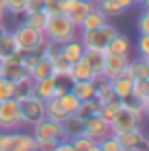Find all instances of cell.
Here are the masks:
<instances>
[{"mask_svg":"<svg viewBox=\"0 0 149 151\" xmlns=\"http://www.w3.org/2000/svg\"><path fill=\"white\" fill-rule=\"evenodd\" d=\"M43 35H45V41L61 45L70 39H76L80 31L66 14H47L43 25Z\"/></svg>","mask_w":149,"mask_h":151,"instance_id":"6da1fadb","label":"cell"},{"mask_svg":"<svg viewBox=\"0 0 149 151\" xmlns=\"http://www.w3.org/2000/svg\"><path fill=\"white\" fill-rule=\"evenodd\" d=\"M14 35V41H17V47L21 53H29V51H37V53H43L45 47V35L41 29H35V27H29L25 23H19V27L12 31Z\"/></svg>","mask_w":149,"mask_h":151,"instance_id":"7a4b0ae2","label":"cell"},{"mask_svg":"<svg viewBox=\"0 0 149 151\" xmlns=\"http://www.w3.org/2000/svg\"><path fill=\"white\" fill-rule=\"evenodd\" d=\"M119 33V29L110 23H104L98 29H92V31H84L78 35V39L82 41L84 49H100L104 51V47L108 45V41Z\"/></svg>","mask_w":149,"mask_h":151,"instance_id":"3957f363","label":"cell"},{"mask_svg":"<svg viewBox=\"0 0 149 151\" xmlns=\"http://www.w3.org/2000/svg\"><path fill=\"white\" fill-rule=\"evenodd\" d=\"M17 102H19V110H21L25 127H33L45 119V102L41 98H37L33 94H27V96L17 98Z\"/></svg>","mask_w":149,"mask_h":151,"instance_id":"277c9868","label":"cell"},{"mask_svg":"<svg viewBox=\"0 0 149 151\" xmlns=\"http://www.w3.org/2000/svg\"><path fill=\"white\" fill-rule=\"evenodd\" d=\"M21 127L25 125H23V116H21L17 98L2 100L0 102V131L12 133V131H19Z\"/></svg>","mask_w":149,"mask_h":151,"instance_id":"5b68a950","label":"cell"},{"mask_svg":"<svg viewBox=\"0 0 149 151\" xmlns=\"http://www.w3.org/2000/svg\"><path fill=\"white\" fill-rule=\"evenodd\" d=\"M31 135H33V139H43V141H61V139H66L63 125L57 123V121H51L47 116L43 121H39L37 125L31 127Z\"/></svg>","mask_w":149,"mask_h":151,"instance_id":"8992f818","label":"cell"},{"mask_svg":"<svg viewBox=\"0 0 149 151\" xmlns=\"http://www.w3.org/2000/svg\"><path fill=\"white\" fill-rule=\"evenodd\" d=\"M137 127H143V121L137 119L133 112H129L127 108H119V112L108 121V129H110V135H121L127 131H133Z\"/></svg>","mask_w":149,"mask_h":151,"instance_id":"52a82bcc","label":"cell"},{"mask_svg":"<svg viewBox=\"0 0 149 151\" xmlns=\"http://www.w3.org/2000/svg\"><path fill=\"white\" fill-rule=\"evenodd\" d=\"M94 6V0H61V14H66L78 27Z\"/></svg>","mask_w":149,"mask_h":151,"instance_id":"ba28073f","label":"cell"},{"mask_svg":"<svg viewBox=\"0 0 149 151\" xmlns=\"http://www.w3.org/2000/svg\"><path fill=\"white\" fill-rule=\"evenodd\" d=\"M121 151H137V149H147V137L143 133V127H137L133 131H127L121 135H114Z\"/></svg>","mask_w":149,"mask_h":151,"instance_id":"9c48e42d","label":"cell"},{"mask_svg":"<svg viewBox=\"0 0 149 151\" xmlns=\"http://www.w3.org/2000/svg\"><path fill=\"white\" fill-rule=\"evenodd\" d=\"M82 135H86L88 139H92V141L98 143L100 139H104L106 135H110V129H108V123L100 114H92V116L82 119Z\"/></svg>","mask_w":149,"mask_h":151,"instance_id":"30bf717a","label":"cell"},{"mask_svg":"<svg viewBox=\"0 0 149 151\" xmlns=\"http://www.w3.org/2000/svg\"><path fill=\"white\" fill-rule=\"evenodd\" d=\"M129 61H131V57H127V55H114V53H104V61H102V78H112V76L121 74L127 70V65H129Z\"/></svg>","mask_w":149,"mask_h":151,"instance_id":"8fae6325","label":"cell"},{"mask_svg":"<svg viewBox=\"0 0 149 151\" xmlns=\"http://www.w3.org/2000/svg\"><path fill=\"white\" fill-rule=\"evenodd\" d=\"M108 84H110L112 94H114L119 100H123L125 96H129V94L133 92V84H135V80H133V76L125 70V72H121V74L108 78Z\"/></svg>","mask_w":149,"mask_h":151,"instance_id":"7c38bea8","label":"cell"},{"mask_svg":"<svg viewBox=\"0 0 149 151\" xmlns=\"http://www.w3.org/2000/svg\"><path fill=\"white\" fill-rule=\"evenodd\" d=\"M55 88H57V76H47V78H41V80H35L33 86H31V94L41 98V100H49L55 96Z\"/></svg>","mask_w":149,"mask_h":151,"instance_id":"4fadbf2b","label":"cell"},{"mask_svg":"<svg viewBox=\"0 0 149 151\" xmlns=\"http://www.w3.org/2000/svg\"><path fill=\"white\" fill-rule=\"evenodd\" d=\"M121 106L127 108L129 112H133L137 119H141V121H145V116H147L149 112V98H141V96H137V94H129V96H125L123 100H121Z\"/></svg>","mask_w":149,"mask_h":151,"instance_id":"5bb4252c","label":"cell"},{"mask_svg":"<svg viewBox=\"0 0 149 151\" xmlns=\"http://www.w3.org/2000/svg\"><path fill=\"white\" fill-rule=\"evenodd\" d=\"M131 51H133V43H131V39L123 35L121 31L108 41V45L104 47V53H114V55H127V57H131Z\"/></svg>","mask_w":149,"mask_h":151,"instance_id":"9a60e30c","label":"cell"},{"mask_svg":"<svg viewBox=\"0 0 149 151\" xmlns=\"http://www.w3.org/2000/svg\"><path fill=\"white\" fill-rule=\"evenodd\" d=\"M68 78L70 82H82V80H96V74L90 70V65L84 61V57H80L78 61H74L70 65V72H68Z\"/></svg>","mask_w":149,"mask_h":151,"instance_id":"2e32d148","label":"cell"},{"mask_svg":"<svg viewBox=\"0 0 149 151\" xmlns=\"http://www.w3.org/2000/svg\"><path fill=\"white\" fill-rule=\"evenodd\" d=\"M53 74V63H51L49 57L45 55H39V59L27 70V76L35 82V80H41V78H47V76Z\"/></svg>","mask_w":149,"mask_h":151,"instance_id":"e0dca14e","label":"cell"},{"mask_svg":"<svg viewBox=\"0 0 149 151\" xmlns=\"http://www.w3.org/2000/svg\"><path fill=\"white\" fill-rule=\"evenodd\" d=\"M21 51L17 47V41H14V35H12V31H4L2 35H0V61H6V59H10V57H14V55H19Z\"/></svg>","mask_w":149,"mask_h":151,"instance_id":"ac0fdd59","label":"cell"},{"mask_svg":"<svg viewBox=\"0 0 149 151\" xmlns=\"http://www.w3.org/2000/svg\"><path fill=\"white\" fill-rule=\"evenodd\" d=\"M33 145H35V139L31 133H21V131L10 133L8 151H33Z\"/></svg>","mask_w":149,"mask_h":151,"instance_id":"d6986e66","label":"cell"},{"mask_svg":"<svg viewBox=\"0 0 149 151\" xmlns=\"http://www.w3.org/2000/svg\"><path fill=\"white\" fill-rule=\"evenodd\" d=\"M82 53H84V45H82V41H80L78 37L59 45V55H61L63 59H68L70 63L78 61V59L82 57Z\"/></svg>","mask_w":149,"mask_h":151,"instance_id":"ffe728a7","label":"cell"},{"mask_svg":"<svg viewBox=\"0 0 149 151\" xmlns=\"http://www.w3.org/2000/svg\"><path fill=\"white\" fill-rule=\"evenodd\" d=\"M104 23H108L106 14H104V12H100L98 6H94V8L84 17V21L78 25V31H80V33H84V31H92V29H98V27L104 25Z\"/></svg>","mask_w":149,"mask_h":151,"instance_id":"44dd1931","label":"cell"},{"mask_svg":"<svg viewBox=\"0 0 149 151\" xmlns=\"http://www.w3.org/2000/svg\"><path fill=\"white\" fill-rule=\"evenodd\" d=\"M72 94L80 102L90 100L94 98V82L92 80H82V82H70V88H68Z\"/></svg>","mask_w":149,"mask_h":151,"instance_id":"7402d4cb","label":"cell"},{"mask_svg":"<svg viewBox=\"0 0 149 151\" xmlns=\"http://www.w3.org/2000/svg\"><path fill=\"white\" fill-rule=\"evenodd\" d=\"M127 72L133 76V80H149V57H135L129 61Z\"/></svg>","mask_w":149,"mask_h":151,"instance_id":"603a6c76","label":"cell"},{"mask_svg":"<svg viewBox=\"0 0 149 151\" xmlns=\"http://www.w3.org/2000/svg\"><path fill=\"white\" fill-rule=\"evenodd\" d=\"M82 57H84V61L90 65V70L96 74V78H100V74H102V61H104V51H100V49H84Z\"/></svg>","mask_w":149,"mask_h":151,"instance_id":"cb8c5ba5","label":"cell"},{"mask_svg":"<svg viewBox=\"0 0 149 151\" xmlns=\"http://www.w3.org/2000/svg\"><path fill=\"white\" fill-rule=\"evenodd\" d=\"M45 116L51 121H57V123H63L68 119V112L61 108V104L57 100V96H53L49 100H45Z\"/></svg>","mask_w":149,"mask_h":151,"instance_id":"d4e9b609","label":"cell"},{"mask_svg":"<svg viewBox=\"0 0 149 151\" xmlns=\"http://www.w3.org/2000/svg\"><path fill=\"white\" fill-rule=\"evenodd\" d=\"M57 100H59V104H61V108L68 112V116H72V114H78V108H80V104L82 102L76 98L74 94L70 92V90H66L61 96H57Z\"/></svg>","mask_w":149,"mask_h":151,"instance_id":"484cf974","label":"cell"},{"mask_svg":"<svg viewBox=\"0 0 149 151\" xmlns=\"http://www.w3.org/2000/svg\"><path fill=\"white\" fill-rule=\"evenodd\" d=\"M63 133H66V139H72V137H78V135H82V119L78 116V114H72V116H68L63 123Z\"/></svg>","mask_w":149,"mask_h":151,"instance_id":"4316f807","label":"cell"},{"mask_svg":"<svg viewBox=\"0 0 149 151\" xmlns=\"http://www.w3.org/2000/svg\"><path fill=\"white\" fill-rule=\"evenodd\" d=\"M119 108H121V100H119V98H112V100H108V102H102L98 106V112H96V114H100V116L108 123V121L119 112Z\"/></svg>","mask_w":149,"mask_h":151,"instance_id":"83f0119b","label":"cell"},{"mask_svg":"<svg viewBox=\"0 0 149 151\" xmlns=\"http://www.w3.org/2000/svg\"><path fill=\"white\" fill-rule=\"evenodd\" d=\"M96 6L100 8V12L106 14V19H114V17H123L125 14V10L114 2V0H100Z\"/></svg>","mask_w":149,"mask_h":151,"instance_id":"f1b7e54d","label":"cell"},{"mask_svg":"<svg viewBox=\"0 0 149 151\" xmlns=\"http://www.w3.org/2000/svg\"><path fill=\"white\" fill-rule=\"evenodd\" d=\"M45 19H47V14L43 10H33V12H25L23 14V23L25 25L41 29V31H43V25H45Z\"/></svg>","mask_w":149,"mask_h":151,"instance_id":"f546056e","label":"cell"},{"mask_svg":"<svg viewBox=\"0 0 149 151\" xmlns=\"http://www.w3.org/2000/svg\"><path fill=\"white\" fill-rule=\"evenodd\" d=\"M51 63H53V76H57V78H68L70 65H72L68 59H63L61 55H55V57L51 59Z\"/></svg>","mask_w":149,"mask_h":151,"instance_id":"4dcf8cb0","label":"cell"},{"mask_svg":"<svg viewBox=\"0 0 149 151\" xmlns=\"http://www.w3.org/2000/svg\"><path fill=\"white\" fill-rule=\"evenodd\" d=\"M98 106H100V102L96 100V98L84 100L82 104H80V108H78V116H80V119L92 116V114H96V112H98Z\"/></svg>","mask_w":149,"mask_h":151,"instance_id":"1f68e13d","label":"cell"},{"mask_svg":"<svg viewBox=\"0 0 149 151\" xmlns=\"http://www.w3.org/2000/svg\"><path fill=\"white\" fill-rule=\"evenodd\" d=\"M14 98V82L8 78H0V102Z\"/></svg>","mask_w":149,"mask_h":151,"instance_id":"d6a6232c","label":"cell"},{"mask_svg":"<svg viewBox=\"0 0 149 151\" xmlns=\"http://www.w3.org/2000/svg\"><path fill=\"white\" fill-rule=\"evenodd\" d=\"M137 31L139 35H149V6H143L137 17Z\"/></svg>","mask_w":149,"mask_h":151,"instance_id":"836d02e7","label":"cell"},{"mask_svg":"<svg viewBox=\"0 0 149 151\" xmlns=\"http://www.w3.org/2000/svg\"><path fill=\"white\" fill-rule=\"evenodd\" d=\"M6 4V14H12V17H19L25 12L27 0H4Z\"/></svg>","mask_w":149,"mask_h":151,"instance_id":"e575fe53","label":"cell"},{"mask_svg":"<svg viewBox=\"0 0 149 151\" xmlns=\"http://www.w3.org/2000/svg\"><path fill=\"white\" fill-rule=\"evenodd\" d=\"M70 143H72V147H74L76 151H86L90 145H94L96 141L88 139L86 135H78V137H72V139H70Z\"/></svg>","mask_w":149,"mask_h":151,"instance_id":"d590c367","label":"cell"},{"mask_svg":"<svg viewBox=\"0 0 149 151\" xmlns=\"http://www.w3.org/2000/svg\"><path fill=\"white\" fill-rule=\"evenodd\" d=\"M98 147H100V151H121L117 139H114V135H106L104 139H100Z\"/></svg>","mask_w":149,"mask_h":151,"instance_id":"8d00e7d4","label":"cell"},{"mask_svg":"<svg viewBox=\"0 0 149 151\" xmlns=\"http://www.w3.org/2000/svg\"><path fill=\"white\" fill-rule=\"evenodd\" d=\"M133 94H137L141 98H149V80H135Z\"/></svg>","mask_w":149,"mask_h":151,"instance_id":"74e56055","label":"cell"},{"mask_svg":"<svg viewBox=\"0 0 149 151\" xmlns=\"http://www.w3.org/2000/svg\"><path fill=\"white\" fill-rule=\"evenodd\" d=\"M137 55L149 57V35H139L137 39Z\"/></svg>","mask_w":149,"mask_h":151,"instance_id":"f35d334b","label":"cell"},{"mask_svg":"<svg viewBox=\"0 0 149 151\" xmlns=\"http://www.w3.org/2000/svg\"><path fill=\"white\" fill-rule=\"evenodd\" d=\"M43 12L45 14H61V0H45Z\"/></svg>","mask_w":149,"mask_h":151,"instance_id":"ab89813d","label":"cell"},{"mask_svg":"<svg viewBox=\"0 0 149 151\" xmlns=\"http://www.w3.org/2000/svg\"><path fill=\"white\" fill-rule=\"evenodd\" d=\"M57 141H43V139H35V145H33V151H51L55 147Z\"/></svg>","mask_w":149,"mask_h":151,"instance_id":"60d3db41","label":"cell"},{"mask_svg":"<svg viewBox=\"0 0 149 151\" xmlns=\"http://www.w3.org/2000/svg\"><path fill=\"white\" fill-rule=\"evenodd\" d=\"M43 4H45V0H27L25 12H33V10H43ZM25 12H23V14H25Z\"/></svg>","mask_w":149,"mask_h":151,"instance_id":"b9f144b4","label":"cell"},{"mask_svg":"<svg viewBox=\"0 0 149 151\" xmlns=\"http://www.w3.org/2000/svg\"><path fill=\"white\" fill-rule=\"evenodd\" d=\"M51 151H76V149L72 147L70 139H61V141H57V143H55V147H53Z\"/></svg>","mask_w":149,"mask_h":151,"instance_id":"7bdbcfd3","label":"cell"},{"mask_svg":"<svg viewBox=\"0 0 149 151\" xmlns=\"http://www.w3.org/2000/svg\"><path fill=\"white\" fill-rule=\"evenodd\" d=\"M8 145H10V133L0 131V151H8Z\"/></svg>","mask_w":149,"mask_h":151,"instance_id":"ee69618b","label":"cell"},{"mask_svg":"<svg viewBox=\"0 0 149 151\" xmlns=\"http://www.w3.org/2000/svg\"><path fill=\"white\" fill-rule=\"evenodd\" d=\"M114 2H117V4H119V6L123 8L125 12H127L129 8H133V0H114Z\"/></svg>","mask_w":149,"mask_h":151,"instance_id":"f6af8a7d","label":"cell"},{"mask_svg":"<svg viewBox=\"0 0 149 151\" xmlns=\"http://www.w3.org/2000/svg\"><path fill=\"white\" fill-rule=\"evenodd\" d=\"M133 6H149V0H133Z\"/></svg>","mask_w":149,"mask_h":151,"instance_id":"bcb514c9","label":"cell"},{"mask_svg":"<svg viewBox=\"0 0 149 151\" xmlns=\"http://www.w3.org/2000/svg\"><path fill=\"white\" fill-rule=\"evenodd\" d=\"M86 151H100V147H98V143H94V145H90Z\"/></svg>","mask_w":149,"mask_h":151,"instance_id":"7dc6e473","label":"cell"},{"mask_svg":"<svg viewBox=\"0 0 149 151\" xmlns=\"http://www.w3.org/2000/svg\"><path fill=\"white\" fill-rule=\"evenodd\" d=\"M4 19H6V12H4V10H2V8H0V25H2V23H4Z\"/></svg>","mask_w":149,"mask_h":151,"instance_id":"c3c4849f","label":"cell"},{"mask_svg":"<svg viewBox=\"0 0 149 151\" xmlns=\"http://www.w3.org/2000/svg\"><path fill=\"white\" fill-rule=\"evenodd\" d=\"M4 31H6V27H4V23H2V25H0V35H2Z\"/></svg>","mask_w":149,"mask_h":151,"instance_id":"681fc988","label":"cell"},{"mask_svg":"<svg viewBox=\"0 0 149 151\" xmlns=\"http://www.w3.org/2000/svg\"><path fill=\"white\" fill-rule=\"evenodd\" d=\"M0 78H2V61H0Z\"/></svg>","mask_w":149,"mask_h":151,"instance_id":"f907efd6","label":"cell"},{"mask_svg":"<svg viewBox=\"0 0 149 151\" xmlns=\"http://www.w3.org/2000/svg\"><path fill=\"white\" fill-rule=\"evenodd\" d=\"M98 2H100V0H94V4H98Z\"/></svg>","mask_w":149,"mask_h":151,"instance_id":"816d5d0a","label":"cell"},{"mask_svg":"<svg viewBox=\"0 0 149 151\" xmlns=\"http://www.w3.org/2000/svg\"><path fill=\"white\" fill-rule=\"evenodd\" d=\"M137 151H147V149H137Z\"/></svg>","mask_w":149,"mask_h":151,"instance_id":"f5cc1de1","label":"cell"}]
</instances>
